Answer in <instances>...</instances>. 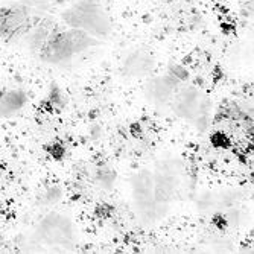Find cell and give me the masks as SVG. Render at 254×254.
<instances>
[{"instance_id":"7","label":"cell","mask_w":254,"mask_h":254,"mask_svg":"<svg viewBox=\"0 0 254 254\" xmlns=\"http://www.w3.org/2000/svg\"><path fill=\"white\" fill-rule=\"evenodd\" d=\"M168 73H171L174 78H177V79L181 81V82H188V79H189V72H188V68L184 67V65H181V64H171Z\"/></svg>"},{"instance_id":"3","label":"cell","mask_w":254,"mask_h":254,"mask_svg":"<svg viewBox=\"0 0 254 254\" xmlns=\"http://www.w3.org/2000/svg\"><path fill=\"white\" fill-rule=\"evenodd\" d=\"M35 236L40 242L51 245H64L73 236V227L67 218L58 213H49L44 216L35 230Z\"/></svg>"},{"instance_id":"2","label":"cell","mask_w":254,"mask_h":254,"mask_svg":"<svg viewBox=\"0 0 254 254\" xmlns=\"http://www.w3.org/2000/svg\"><path fill=\"white\" fill-rule=\"evenodd\" d=\"M34 26V15L29 5L18 3L0 8V38L5 41L18 40Z\"/></svg>"},{"instance_id":"5","label":"cell","mask_w":254,"mask_h":254,"mask_svg":"<svg viewBox=\"0 0 254 254\" xmlns=\"http://www.w3.org/2000/svg\"><path fill=\"white\" fill-rule=\"evenodd\" d=\"M125 67L127 72L132 76H140L143 73H146L148 70H151L152 67V58L142 54V52H134L131 54L127 61H125Z\"/></svg>"},{"instance_id":"4","label":"cell","mask_w":254,"mask_h":254,"mask_svg":"<svg viewBox=\"0 0 254 254\" xmlns=\"http://www.w3.org/2000/svg\"><path fill=\"white\" fill-rule=\"evenodd\" d=\"M28 104V95L21 88L0 90V119H11Z\"/></svg>"},{"instance_id":"1","label":"cell","mask_w":254,"mask_h":254,"mask_svg":"<svg viewBox=\"0 0 254 254\" xmlns=\"http://www.w3.org/2000/svg\"><path fill=\"white\" fill-rule=\"evenodd\" d=\"M63 18L68 28H79L90 35L104 37L110 32V21L98 2L82 0L70 9L64 11Z\"/></svg>"},{"instance_id":"6","label":"cell","mask_w":254,"mask_h":254,"mask_svg":"<svg viewBox=\"0 0 254 254\" xmlns=\"http://www.w3.org/2000/svg\"><path fill=\"white\" fill-rule=\"evenodd\" d=\"M61 196H63V189L58 186H52V188L44 190V193L41 196V202L52 205V204H57L61 199Z\"/></svg>"},{"instance_id":"8","label":"cell","mask_w":254,"mask_h":254,"mask_svg":"<svg viewBox=\"0 0 254 254\" xmlns=\"http://www.w3.org/2000/svg\"><path fill=\"white\" fill-rule=\"evenodd\" d=\"M49 102L52 105V108H63L65 105V101H64V96L61 93V90L58 87H54L51 90V98H49Z\"/></svg>"}]
</instances>
